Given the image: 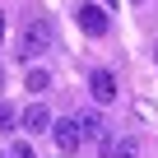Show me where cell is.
Listing matches in <instances>:
<instances>
[{
  "label": "cell",
  "instance_id": "8992f818",
  "mask_svg": "<svg viewBox=\"0 0 158 158\" xmlns=\"http://www.w3.org/2000/svg\"><path fill=\"white\" fill-rule=\"evenodd\" d=\"M74 126H79V139H102V135H107V121H102L98 112H79Z\"/></svg>",
  "mask_w": 158,
  "mask_h": 158
},
{
  "label": "cell",
  "instance_id": "5bb4252c",
  "mask_svg": "<svg viewBox=\"0 0 158 158\" xmlns=\"http://www.w3.org/2000/svg\"><path fill=\"white\" fill-rule=\"evenodd\" d=\"M0 89H5V70H0Z\"/></svg>",
  "mask_w": 158,
  "mask_h": 158
},
{
  "label": "cell",
  "instance_id": "7a4b0ae2",
  "mask_svg": "<svg viewBox=\"0 0 158 158\" xmlns=\"http://www.w3.org/2000/svg\"><path fill=\"white\" fill-rule=\"evenodd\" d=\"M51 121H56V116H51V107H47V102H28V107L19 112V130H28V135H47V130H51Z\"/></svg>",
  "mask_w": 158,
  "mask_h": 158
},
{
  "label": "cell",
  "instance_id": "3957f363",
  "mask_svg": "<svg viewBox=\"0 0 158 158\" xmlns=\"http://www.w3.org/2000/svg\"><path fill=\"white\" fill-rule=\"evenodd\" d=\"M74 23L84 28L89 37H102V33H107V10H102V5H79V10H74Z\"/></svg>",
  "mask_w": 158,
  "mask_h": 158
},
{
  "label": "cell",
  "instance_id": "8fae6325",
  "mask_svg": "<svg viewBox=\"0 0 158 158\" xmlns=\"http://www.w3.org/2000/svg\"><path fill=\"white\" fill-rule=\"evenodd\" d=\"M149 56H153V65H158V37H153V47H149Z\"/></svg>",
  "mask_w": 158,
  "mask_h": 158
},
{
  "label": "cell",
  "instance_id": "4fadbf2b",
  "mask_svg": "<svg viewBox=\"0 0 158 158\" xmlns=\"http://www.w3.org/2000/svg\"><path fill=\"white\" fill-rule=\"evenodd\" d=\"M98 5H107V10H112V5H116V0H98Z\"/></svg>",
  "mask_w": 158,
  "mask_h": 158
},
{
  "label": "cell",
  "instance_id": "7c38bea8",
  "mask_svg": "<svg viewBox=\"0 0 158 158\" xmlns=\"http://www.w3.org/2000/svg\"><path fill=\"white\" fill-rule=\"evenodd\" d=\"M0 42H5V14H0Z\"/></svg>",
  "mask_w": 158,
  "mask_h": 158
},
{
  "label": "cell",
  "instance_id": "5b68a950",
  "mask_svg": "<svg viewBox=\"0 0 158 158\" xmlns=\"http://www.w3.org/2000/svg\"><path fill=\"white\" fill-rule=\"evenodd\" d=\"M89 93H93V102H116V74L112 70H93L89 74Z\"/></svg>",
  "mask_w": 158,
  "mask_h": 158
},
{
  "label": "cell",
  "instance_id": "ba28073f",
  "mask_svg": "<svg viewBox=\"0 0 158 158\" xmlns=\"http://www.w3.org/2000/svg\"><path fill=\"white\" fill-rule=\"evenodd\" d=\"M107 158H139V139H135V135H126V139H116Z\"/></svg>",
  "mask_w": 158,
  "mask_h": 158
},
{
  "label": "cell",
  "instance_id": "30bf717a",
  "mask_svg": "<svg viewBox=\"0 0 158 158\" xmlns=\"http://www.w3.org/2000/svg\"><path fill=\"white\" fill-rule=\"evenodd\" d=\"M5 153H10V158H37V153H33V144H28V139H19V144H10V149H5Z\"/></svg>",
  "mask_w": 158,
  "mask_h": 158
},
{
  "label": "cell",
  "instance_id": "52a82bcc",
  "mask_svg": "<svg viewBox=\"0 0 158 158\" xmlns=\"http://www.w3.org/2000/svg\"><path fill=\"white\" fill-rule=\"evenodd\" d=\"M23 89H28L33 98H42V93L51 89V74H47L42 65H28V74H23Z\"/></svg>",
  "mask_w": 158,
  "mask_h": 158
},
{
  "label": "cell",
  "instance_id": "6da1fadb",
  "mask_svg": "<svg viewBox=\"0 0 158 158\" xmlns=\"http://www.w3.org/2000/svg\"><path fill=\"white\" fill-rule=\"evenodd\" d=\"M56 42V28H51V19H28V28H23V37H19V56L23 60H33V56H42L47 47Z\"/></svg>",
  "mask_w": 158,
  "mask_h": 158
},
{
  "label": "cell",
  "instance_id": "9a60e30c",
  "mask_svg": "<svg viewBox=\"0 0 158 158\" xmlns=\"http://www.w3.org/2000/svg\"><path fill=\"white\" fill-rule=\"evenodd\" d=\"M0 158H10V153H0Z\"/></svg>",
  "mask_w": 158,
  "mask_h": 158
},
{
  "label": "cell",
  "instance_id": "277c9868",
  "mask_svg": "<svg viewBox=\"0 0 158 158\" xmlns=\"http://www.w3.org/2000/svg\"><path fill=\"white\" fill-rule=\"evenodd\" d=\"M51 135H56V149L70 158V153H79V126H74V116H65V121H51Z\"/></svg>",
  "mask_w": 158,
  "mask_h": 158
},
{
  "label": "cell",
  "instance_id": "9c48e42d",
  "mask_svg": "<svg viewBox=\"0 0 158 158\" xmlns=\"http://www.w3.org/2000/svg\"><path fill=\"white\" fill-rule=\"evenodd\" d=\"M135 112H139L144 121H158V102H149V98H139V102H135Z\"/></svg>",
  "mask_w": 158,
  "mask_h": 158
}]
</instances>
